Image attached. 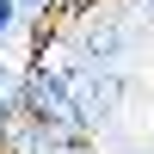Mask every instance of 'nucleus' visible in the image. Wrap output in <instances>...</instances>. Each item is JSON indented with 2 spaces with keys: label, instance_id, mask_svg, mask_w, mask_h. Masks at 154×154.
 Returning <instances> with one entry per match:
<instances>
[{
  "label": "nucleus",
  "instance_id": "1",
  "mask_svg": "<svg viewBox=\"0 0 154 154\" xmlns=\"http://www.w3.org/2000/svg\"><path fill=\"white\" fill-rule=\"evenodd\" d=\"M74 68L80 74H111L123 56H130V31H123L117 19H86L80 25V49H74Z\"/></svg>",
  "mask_w": 154,
  "mask_h": 154
},
{
  "label": "nucleus",
  "instance_id": "2",
  "mask_svg": "<svg viewBox=\"0 0 154 154\" xmlns=\"http://www.w3.org/2000/svg\"><path fill=\"white\" fill-rule=\"evenodd\" d=\"M12 19H19V0H0V37L12 31Z\"/></svg>",
  "mask_w": 154,
  "mask_h": 154
},
{
  "label": "nucleus",
  "instance_id": "3",
  "mask_svg": "<svg viewBox=\"0 0 154 154\" xmlns=\"http://www.w3.org/2000/svg\"><path fill=\"white\" fill-rule=\"evenodd\" d=\"M136 19H148V25H154V0H136Z\"/></svg>",
  "mask_w": 154,
  "mask_h": 154
},
{
  "label": "nucleus",
  "instance_id": "4",
  "mask_svg": "<svg viewBox=\"0 0 154 154\" xmlns=\"http://www.w3.org/2000/svg\"><path fill=\"white\" fill-rule=\"evenodd\" d=\"M6 123H12V105H6V99H0V130H6Z\"/></svg>",
  "mask_w": 154,
  "mask_h": 154
},
{
  "label": "nucleus",
  "instance_id": "5",
  "mask_svg": "<svg viewBox=\"0 0 154 154\" xmlns=\"http://www.w3.org/2000/svg\"><path fill=\"white\" fill-rule=\"evenodd\" d=\"M0 86H12V68H6V56H0Z\"/></svg>",
  "mask_w": 154,
  "mask_h": 154
}]
</instances>
